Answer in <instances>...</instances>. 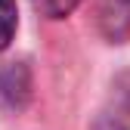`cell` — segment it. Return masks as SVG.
Listing matches in <instances>:
<instances>
[{
    "instance_id": "1",
    "label": "cell",
    "mask_w": 130,
    "mask_h": 130,
    "mask_svg": "<svg viewBox=\"0 0 130 130\" xmlns=\"http://www.w3.org/2000/svg\"><path fill=\"white\" fill-rule=\"evenodd\" d=\"M99 25L108 40H127L130 37V0H102L99 6Z\"/></svg>"
},
{
    "instance_id": "2",
    "label": "cell",
    "mask_w": 130,
    "mask_h": 130,
    "mask_svg": "<svg viewBox=\"0 0 130 130\" xmlns=\"http://www.w3.org/2000/svg\"><path fill=\"white\" fill-rule=\"evenodd\" d=\"M15 22H19L15 0H0V50L9 46V40L15 34Z\"/></svg>"
},
{
    "instance_id": "3",
    "label": "cell",
    "mask_w": 130,
    "mask_h": 130,
    "mask_svg": "<svg viewBox=\"0 0 130 130\" xmlns=\"http://www.w3.org/2000/svg\"><path fill=\"white\" fill-rule=\"evenodd\" d=\"M40 3V9L50 15V19H62V15H68L80 0H37Z\"/></svg>"
}]
</instances>
